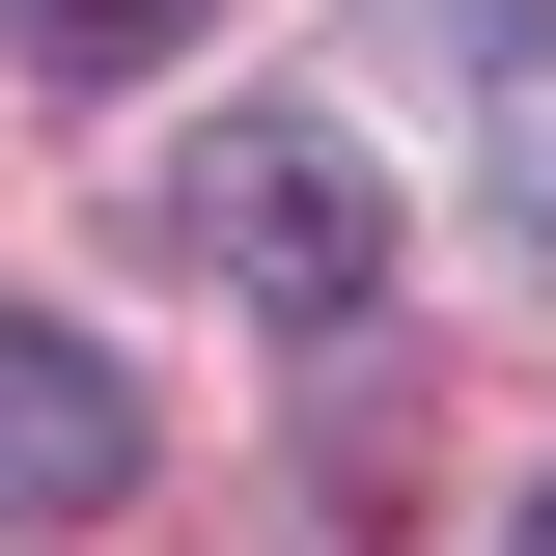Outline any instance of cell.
<instances>
[{
  "label": "cell",
  "instance_id": "1",
  "mask_svg": "<svg viewBox=\"0 0 556 556\" xmlns=\"http://www.w3.org/2000/svg\"><path fill=\"white\" fill-rule=\"evenodd\" d=\"M167 251H195L223 306H278V334H362V306H390V167H362L334 112H195L167 139Z\"/></svg>",
  "mask_w": 556,
  "mask_h": 556
},
{
  "label": "cell",
  "instance_id": "2",
  "mask_svg": "<svg viewBox=\"0 0 556 556\" xmlns=\"http://www.w3.org/2000/svg\"><path fill=\"white\" fill-rule=\"evenodd\" d=\"M112 501H139V390H112V334L0 306V529H112Z\"/></svg>",
  "mask_w": 556,
  "mask_h": 556
},
{
  "label": "cell",
  "instance_id": "3",
  "mask_svg": "<svg viewBox=\"0 0 556 556\" xmlns=\"http://www.w3.org/2000/svg\"><path fill=\"white\" fill-rule=\"evenodd\" d=\"M445 84H473V167H501V251H556V28H529V0H473V28H445Z\"/></svg>",
  "mask_w": 556,
  "mask_h": 556
},
{
  "label": "cell",
  "instance_id": "4",
  "mask_svg": "<svg viewBox=\"0 0 556 556\" xmlns=\"http://www.w3.org/2000/svg\"><path fill=\"white\" fill-rule=\"evenodd\" d=\"M167 28H223V0H28V56H56V84H139Z\"/></svg>",
  "mask_w": 556,
  "mask_h": 556
}]
</instances>
